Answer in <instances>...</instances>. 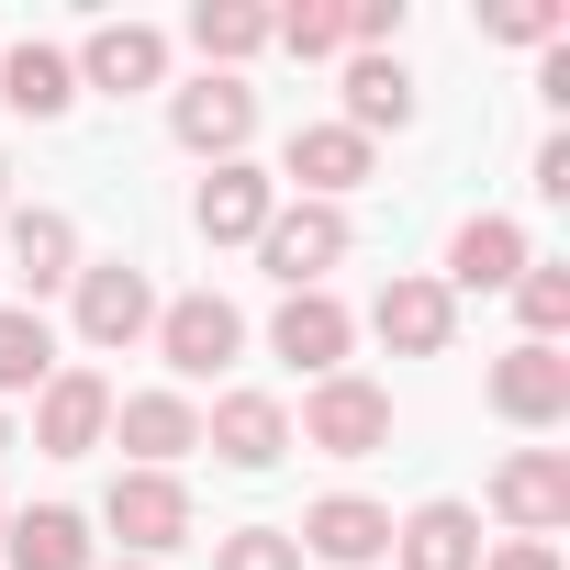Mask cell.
Returning a JSON list of instances; mask_svg holds the SVG:
<instances>
[{"mask_svg": "<svg viewBox=\"0 0 570 570\" xmlns=\"http://www.w3.org/2000/svg\"><path fill=\"white\" fill-rule=\"evenodd\" d=\"M101 525L124 537V559H168V548H190V481L179 470H112Z\"/></svg>", "mask_w": 570, "mask_h": 570, "instance_id": "obj_1", "label": "cell"}, {"mask_svg": "<svg viewBox=\"0 0 570 570\" xmlns=\"http://www.w3.org/2000/svg\"><path fill=\"white\" fill-rule=\"evenodd\" d=\"M303 448H325V459H381V448H392V392L358 381V370L314 381V392H303Z\"/></svg>", "mask_w": 570, "mask_h": 570, "instance_id": "obj_2", "label": "cell"}, {"mask_svg": "<svg viewBox=\"0 0 570 570\" xmlns=\"http://www.w3.org/2000/svg\"><path fill=\"white\" fill-rule=\"evenodd\" d=\"M336 257H347V213L336 202H279L268 235H257V268L279 279V292H325Z\"/></svg>", "mask_w": 570, "mask_h": 570, "instance_id": "obj_3", "label": "cell"}, {"mask_svg": "<svg viewBox=\"0 0 570 570\" xmlns=\"http://www.w3.org/2000/svg\"><path fill=\"white\" fill-rule=\"evenodd\" d=\"M235 347H246V314H235L224 292H179V303H157V358H168L179 381H224Z\"/></svg>", "mask_w": 570, "mask_h": 570, "instance_id": "obj_4", "label": "cell"}, {"mask_svg": "<svg viewBox=\"0 0 570 570\" xmlns=\"http://www.w3.org/2000/svg\"><path fill=\"white\" fill-rule=\"evenodd\" d=\"M79 336L90 347H135V336H157V279L135 268V257H79Z\"/></svg>", "mask_w": 570, "mask_h": 570, "instance_id": "obj_5", "label": "cell"}, {"mask_svg": "<svg viewBox=\"0 0 570 570\" xmlns=\"http://www.w3.org/2000/svg\"><path fill=\"white\" fill-rule=\"evenodd\" d=\"M168 135H179L190 157H213V168H224V157H246V135H257V90L202 68L190 90H168Z\"/></svg>", "mask_w": 570, "mask_h": 570, "instance_id": "obj_6", "label": "cell"}, {"mask_svg": "<svg viewBox=\"0 0 570 570\" xmlns=\"http://www.w3.org/2000/svg\"><path fill=\"white\" fill-rule=\"evenodd\" d=\"M492 514H503L514 537H559V525H570V448H514V459L492 470Z\"/></svg>", "mask_w": 570, "mask_h": 570, "instance_id": "obj_7", "label": "cell"}, {"mask_svg": "<svg viewBox=\"0 0 570 570\" xmlns=\"http://www.w3.org/2000/svg\"><path fill=\"white\" fill-rule=\"evenodd\" d=\"M370 325H381V347H392V358H448V336H459V303H448V279L403 268V279H381Z\"/></svg>", "mask_w": 570, "mask_h": 570, "instance_id": "obj_8", "label": "cell"}, {"mask_svg": "<svg viewBox=\"0 0 570 570\" xmlns=\"http://www.w3.org/2000/svg\"><path fill=\"white\" fill-rule=\"evenodd\" d=\"M268 213H279V179H268V168H246V157H224V168L190 190L202 246H257V235H268Z\"/></svg>", "mask_w": 570, "mask_h": 570, "instance_id": "obj_9", "label": "cell"}, {"mask_svg": "<svg viewBox=\"0 0 570 570\" xmlns=\"http://www.w3.org/2000/svg\"><path fill=\"white\" fill-rule=\"evenodd\" d=\"M112 436V381L101 370H57L46 392H35V448L46 459H90Z\"/></svg>", "mask_w": 570, "mask_h": 570, "instance_id": "obj_10", "label": "cell"}, {"mask_svg": "<svg viewBox=\"0 0 570 570\" xmlns=\"http://www.w3.org/2000/svg\"><path fill=\"white\" fill-rule=\"evenodd\" d=\"M347 336H358V325H347L336 292H279V314H268V347L292 358L303 381H336V370H347Z\"/></svg>", "mask_w": 570, "mask_h": 570, "instance_id": "obj_11", "label": "cell"}, {"mask_svg": "<svg viewBox=\"0 0 570 570\" xmlns=\"http://www.w3.org/2000/svg\"><path fill=\"white\" fill-rule=\"evenodd\" d=\"M112 436H124V470H179L202 448V414H190V392H124Z\"/></svg>", "mask_w": 570, "mask_h": 570, "instance_id": "obj_12", "label": "cell"}, {"mask_svg": "<svg viewBox=\"0 0 570 570\" xmlns=\"http://www.w3.org/2000/svg\"><path fill=\"white\" fill-rule=\"evenodd\" d=\"M68 68H79V90H112V101H135V90H157V79H168V35H157V23H101V35H90Z\"/></svg>", "mask_w": 570, "mask_h": 570, "instance_id": "obj_13", "label": "cell"}, {"mask_svg": "<svg viewBox=\"0 0 570 570\" xmlns=\"http://www.w3.org/2000/svg\"><path fill=\"white\" fill-rule=\"evenodd\" d=\"M492 414L503 425H559L570 414V358L559 347H503L492 358Z\"/></svg>", "mask_w": 570, "mask_h": 570, "instance_id": "obj_14", "label": "cell"}, {"mask_svg": "<svg viewBox=\"0 0 570 570\" xmlns=\"http://www.w3.org/2000/svg\"><path fill=\"white\" fill-rule=\"evenodd\" d=\"M292 548H314V559H336V570H370V559L392 548V514H381L370 492H325V503L292 525Z\"/></svg>", "mask_w": 570, "mask_h": 570, "instance_id": "obj_15", "label": "cell"}, {"mask_svg": "<svg viewBox=\"0 0 570 570\" xmlns=\"http://www.w3.org/2000/svg\"><path fill=\"white\" fill-rule=\"evenodd\" d=\"M514 279H525V224L470 213V224L448 235V303H459V292H514Z\"/></svg>", "mask_w": 570, "mask_h": 570, "instance_id": "obj_16", "label": "cell"}, {"mask_svg": "<svg viewBox=\"0 0 570 570\" xmlns=\"http://www.w3.org/2000/svg\"><path fill=\"white\" fill-rule=\"evenodd\" d=\"M202 448H213L224 470H268L279 448H292V414H279V392H224L213 425H202Z\"/></svg>", "mask_w": 570, "mask_h": 570, "instance_id": "obj_17", "label": "cell"}, {"mask_svg": "<svg viewBox=\"0 0 570 570\" xmlns=\"http://www.w3.org/2000/svg\"><path fill=\"white\" fill-rule=\"evenodd\" d=\"M279 179H303V202H336V213H347V190L370 179V146H358L347 124H303L292 157H279Z\"/></svg>", "mask_w": 570, "mask_h": 570, "instance_id": "obj_18", "label": "cell"}, {"mask_svg": "<svg viewBox=\"0 0 570 570\" xmlns=\"http://www.w3.org/2000/svg\"><path fill=\"white\" fill-rule=\"evenodd\" d=\"M0 559H12V570H101L90 559V514H68V503L12 514V525H0Z\"/></svg>", "mask_w": 570, "mask_h": 570, "instance_id": "obj_19", "label": "cell"}, {"mask_svg": "<svg viewBox=\"0 0 570 570\" xmlns=\"http://www.w3.org/2000/svg\"><path fill=\"white\" fill-rule=\"evenodd\" d=\"M392 548H403V570H481V514L470 503H414L392 525Z\"/></svg>", "mask_w": 570, "mask_h": 570, "instance_id": "obj_20", "label": "cell"}, {"mask_svg": "<svg viewBox=\"0 0 570 570\" xmlns=\"http://www.w3.org/2000/svg\"><path fill=\"white\" fill-rule=\"evenodd\" d=\"M12 268L35 279V292H68V279H79V224L57 202H23L12 213Z\"/></svg>", "mask_w": 570, "mask_h": 570, "instance_id": "obj_21", "label": "cell"}, {"mask_svg": "<svg viewBox=\"0 0 570 570\" xmlns=\"http://www.w3.org/2000/svg\"><path fill=\"white\" fill-rule=\"evenodd\" d=\"M414 124V79H403V57H347V135L370 146V135H403Z\"/></svg>", "mask_w": 570, "mask_h": 570, "instance_id": "obj_22", "label": "cell"}, {"mask_svg": "<svg viewBox=\"0 0 570 570\" xmlns=\"http://www.w3.org/2000/svg\"><path fill=\"white\" fill-rule=\"evenodd\" d=\"M0 101H12L23 124H57V112L79 101V68H68L57 46H12V57H0Z\"/></svg>", "mask_w": 570, "mask_h": 570, "instance_id": "obj_23", "label": "cell"}, {"mask_svg": "<svg viewBox=\"0 0 570 570\" xmlns=\"http://www.w3.org/2000/svg\"><path fill=\"white\" fill-rule=\"evenodd\" d=\"M190 46H202L213 79H235V68L268 46V12H257V0H202V12H190Z\"/></svg>", "mask_w": 570, "mask_h": 570, "instance_id": "obj_24", "label": "cell"}, {"mask_svg": "<svg viewBox=\"0 0 570 570\" xmlns=\"http://www.w3.org/2000/svg\"><path fill=\"white\" fill-rule=\"evenodd\" d=\"M68 358H57V336H46V314H23V303H0V403L12 392H46Z\"/></svg>", "mask_w": 570, "mask_h": 570, "instance_id": "obj_25", "label": "cell"}, {"mask_svg": "<svg viewBox=\"0 0 570 570\" xmlns=\"http://www.w3.org/2000/svg\"><path fill=\"white\" fill-rule=\"evenodd\" d=\"M514 314H525V347H559V325H570V268L525 257V279H514Z\"/></svg>", "mask_w": 570, "mask_h": 570, "instance_id": "obj_26", "label": "cell"}, {"mask_svg": "<svg viewBox=\"0 0 570 570\" xmlns=\"http://www.w3.org/2000/svg\"><path fill=\"white\" fill-rule=\"evenodd\" d=\"M268 46H292V57H347V12H336V0H292V12H268Z\"/></svg>", "mask_w": 570, "mask_h": 570, "instance_id": "obj_27", "label": "cell"}, {"mask_svg": "<svg viewBox=\"0 0 570 570\" xmlns=\"http://www.w3.org/2000/svg\"><path fill=\"white\" fill-rule=\"evenodd\" d=\"M213 570H303V548H292V525H235V537H213Z\"/></svg>", "mask_w": 570, "mask_h": 570, "instance_id": "obj_28", "label": "cell"}, {"mask_svg": "<svg viewBox=\"0 0 570 570\" xmlns=\"http://www.w3.org/2000/svg\"><path fill=\"white\" fill-rule=\"evenodd\" d=\"M503 46H559L570 35V12H559V0H492V12H481Z\"/></svg>", "mask_w": 570, "mask_h": 570, "instance_id": "obj_29", "label": "cell"}, {"mask_svg": "<svg viewBox=\"0 0 570 570\" xmlns=\"http://www.w3.org/2000/svg\"><path fill=\"white\" fill-rule=\"evenodd\" d=\"M537 190H548V202H570V135H548V146H537Z\"/></svg>", "mask_w": 570, "mask_h": 570, "instance_id": "obj_30", "label": "cell"}, {"mask_svg": "<svg viewBox=\"0 0 570 570\" xmlns=\"http://www.w3.org/2000/svg\"><path fill=\"white\" fill-rule=\"evenodd\" d=\"M481 570H559V548H548V537H514V548H492Z\"/></svg>", "mask_w": 570, "mask_h": 570, "instance_id": "obj_31", "label": "cell"}, {"mask_svg": "<svg viewBox=\"0 0 570 570\" xmlns=\"http://www.w3.org/2000/svg\"><path fill=\"white\" fill-rule=\"evenodd\" d=\"M0 448H12V403H0Z\"/></svg>", "mask_w": 570, "mask_h": 570, "instance_id": "obj_32", "label": "cell"}, {"mask_svg": "<svg viewBox=\"0 0 570 570\" xmlns=\"http://www.w3.org/2000/svg\"><path fill=\"white\" fill-rule=\"evenodd\" d=\"M101 570H146V559H101Z\"/></svg>", "mask_w": 570, "mask_h": 570, "instance_id": "obj_33", "label": "cell"}, {"mask_svg": "<svg viewBox=\"0 0 570 570\" xmlns=\"http://www.w3.org/2000/svg\"><path fill=\"white\" fill-rule=\"evenodd\" d=\"M0 190H12V157H0Z\"/></svg>", "mask_w": 570, "mask_h": 570, "instance_id": "obj_34", "label": "cell"}, {"mask_svg": "<svg viewBox=\"0 0 570 570\" xmlns=\"http://www.w3.org/2000/svg\"><path fill=\"white\" fill-rule=\"evenodd\" d=\"M0 525H12V503H0Z\"/></svg>", "mask_w": 570, "mask_h": 570, "instance_id": "obj_35", "label": "cell"}]
</instances>
